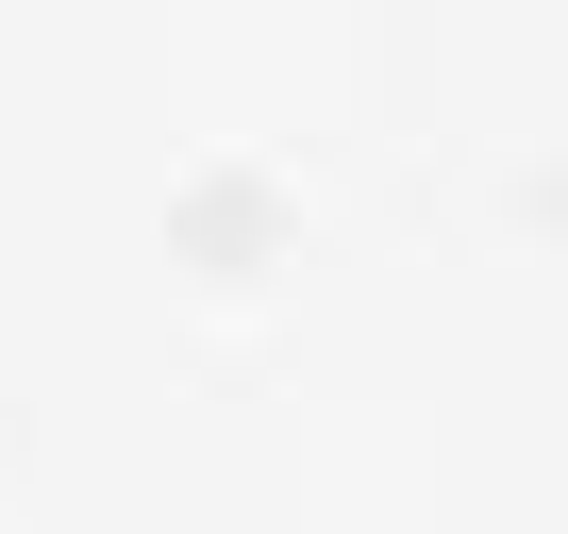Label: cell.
I'll return each instance as SVG.
<instances>
[{
    "label": "cell",
    "instance_id": "6da1fadb",
    "mask_svg": "<svg viewBox=\"0 0 568 534\" xmlns=\"http://www.w3.org/2000/svg\"><path fill=\"white\" fill-rule=\"evenodd\" d=\"M168 234H184V267H217V285H251V267L302 234V201H284L267 167H201L184 201H168Z\"/></svg>",
    "mask_w": 568,
    "mask_h": 534
}]
</instances>
